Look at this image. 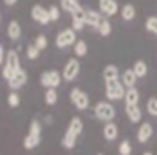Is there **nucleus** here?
<instances>
[{"mask_svg":"<svg viewBox=\"0 0 157 155\" xmlns=\"http://www.w3.org/2000/svg\"><path fill=\"white\" fill-rule=\"evenodd\" d=\"M84 26H86V9H78V11H75L71 15V28L75 32H78Z\"/></svg>","mask_w":157,"mask_h":155,"instance_id":"f8f14e48","label":"nucleus"},{"mask_svg":"<svg viewBox=\"0 0 157 155\" xmlns=\"http://www.w3.org/2000/svg\"><path fill=\"white\" fill-rule=\"evenodd\" d=\"M120 15H122L124 21H133V19L136 17V9H135L133 4H124L122 9H120Z\"/></svg>","mask_w":157,"mask_h":155,"instance_id":"4be33fe9","label":"nucleus"},{"mask_svg":"<svg viewBox=\"0 0 157 155\" xmlns=\"http://www.w3.org/2000/svg\"><path fill=\"white\" fill-rule=\"evenodd\" d=\"M125 114L131 123H140L142 120V110L139 108V105H125Z\"/></svg>","mask_w":157,"mask_h":155,"instance_id":"dca6fc26","label":"nucleus"},{"mask_svg":"<svg viewBox=\"0 0 157 155\" xmlns=\"http://www.w3.org/2000/svg\"><path fill=\"white\" fill-rule=\"evenodd\" d=\"M17 2H19V0H4V4H6V6H15Z\"/></svg>","mask_w":157,"mask_h":155,"instance_id":"c9c22d12","label":"nucleus"},{"mask_svg":"<svg viewBox=\"0 0 157 155\" xmlns=\"http://www.w3.org/2000/svg\"><path fill=\"white\" fill-rule=\"evenodd\" d=\"M69 99H71V103L75 105L77 110H86L88 105H90L88 93H84L81 88H73V90L69 92Z\"/></svg>","mask_w":157,"mask_h":155,"instance_id":"0eeeda50","label":"nucleus"},{"mask_svg":"<svg viewBox=\"0 0 157 155\" xmlns=\"http://www.w3.org/2000/svg\"><path fill=\"white\" fill-rule=\"evenodd\" d=\"M49 17H51V23H54V21L60 19V9H58V6H51L49 8Z\"/></svg>","mask_w":157,"mask_h":155,"instance_id":"72a5a7b5","label":"nucleus"},{"mask_svg":"<svg viewBox=\"0 0 157 155\" xmlns=\"http://www.w3.org/2000/svg\"><path fill=\"white\" fill-rule=\"evenodd\" d=\"M97 32H99L103 37L110 36V32H112V25H110V21H109V17H103V21L99 23V26H97Z\"/></svg>","mask_w":157,"mask_h":155,"instance_id":"b1692460","label":"nucleus"},{"mask_svg":"<svg viewBox=\"0 0 157 155\" xmlns=\"http://www.w3.org/2000/svg\"><path fill=\"white\" fill-rule=\"evenodd\" d=\"M0 21H2V13H0Z\"/></svg>","mask_w":157,"mask_h":155,"instance_id":"4c0bfd02","label":"nucleus"},{"mask_svg":"<svg viewBox=\"0 0 157 155\" xmlns=\"http://www.w3.org/2000/svg\"><path fill=\"white\" fill-rule=\"evenodd\" d=\"M120 77V71L114 64H109L103 67V81H112V79H118Z\"/></svg>","mask_w":157,"mask_h":155,"instance_id":"412c9836","label":"nucleus"},{"mask_svg":"<svg viewBox=\"0 0 157 155\" xmlns=\"http://www.w3.org/2000/svg\"><path fill=\"white\" fill-rule=\"evenodd\" d=\"M62 9L73 15L75 11H78V9H82V6L78 4L77 0H62Z\"/></svg>","mask_w":157,"mask_h":155,"instance_id":"5701e85b","label":"nucleus"},{"mask_svg":"<svg viewBox=\"0 0 157 155\" xmlns=\"http://www.w3.org/2000/svg\"><path fill=\"white\" fill-rule=\"evenodd\" d=\"M133 71H135V75L139 77H146L148 75V66H146V62L144 60H136L135 62V66H133Z\"/></svg>","mask_w":157,"mask_h":155,"instance_id":"393cba45","label":"nucleus"},{"mask_svg":"<svg viewBox=\"0 0 157 155\" xmlns=\"http://www.w3.org/2000/svg\"><path fill=\"white\" fill-rule=\"evenodd\" d=\"M120 77H122V82H124V86H125V88H133V86L136 84V79H139V77L135 75V71H133V69H125Z\"/></svg>","mask_w":157,"mask_h":155,"instance_id":"aec40b11","label":"nucleus"},{"mask_svg":"<svg viewBox=\"0 0 157 155\" xmlns=\"http://www.w3.org/2000/svg\"><path fill=\"white\" fill-rule=\"evenodd\" d=\"M78 73H81V64H78V60H75V58H71V60H67V64L64 66V71H62V77H64V81L71 82L75 81Z\"/></svg>","mask_w":157,"mask_h":155,"instance_id":"1a4fd4ad","label":"nucleus"},{"mask_svg":"<svg viewBox=\"0 0 157 155\" xmlns=\"http://www.w3.org/2000/svg\"><path fill=\"white\" fill-rule=\"evenodd\" d=\"M94 114H95L97 120H101V122L107 123V122L114 120L116 110H114V107L109 101H99V103H95V107H94Z\"/></svg>","mask_w":157,"mask_h":155,"instance_id":"39448f33","label":"nucleus"},{"mask_svg":"<svg viewBox=\"0 0 157 155\" xmlns=\"http://www.w3.org/2000/svg\"><path fill=\"white\" fill-rule=\"evenodd\" d=\"M97 155H103V153H97Z\"/></svg>","mask_w":157,"mask_h":155,"instance_id":"58836bf2","label":"nucleus"},{"mask_svg":"<svg viewBox=\"0 0 157 155\" xmlns=\"http://www.w3.org/2000/svg\"><path fill=\"white\" fill-rule=\"evenodd\" d=\"M39 52H41V51H39V49H37L34 43L26 47V56H28V60H36V58L39 56Z\"/></svg>","mask_w":157,"mask_h":155,"instance_id":"473e14b6","label":"nucleus"},{"mask_svg":"<svg viewBox=\"0 0 157 155\" xmlns=\"http://www.w3.org/2000/svg\"><path fill=\"white\" fill-rule=\"evenodd\" d=\"M34 45H36L39 51H45V49H47V45H49V40H47V36H43V34L36 36V40H34Z\"/></svg>","mask_w":157,"mask_h":155,"instance_id":"c85d7f7f","label":"nucleus"},{"mask_svg":"<svg viewBox=\"0 0 157 155\" xmlns=\"http://www.w3.org/2000/svg\"><path fill=\"white\" fill-rule=\"evenodd\" d=\"M103 137H105V140H109V142L116 140V137H118V125H116L114 122H107V123H105V127H103Z\"/></svg>","mask_w":157,"mask_h":155,"instance_id":"a211bd4d","label":"nucleus"},{"mask_svg":"<svg viewBox=\"0 0 157 155\" xmlns=\"http://www.w3.org/2000/svg\"><path fill=\"white\" fill-rule=\"evenodd\" d=\"M75 43H77V34H75L73 28H66L56 36V47L58 49H67Z\"/></svg>","mask_w":157,"mask_h":155,"instance_id":"6e6552de","label":"nucleus"},{"mask_svg":"<svg viewBox=\"0 0 157 155\" xmlns=\"http://www.w3.org/2000/svg\"><path fill=\"white\" fill-rule=\"evenodd\" d=\"M39 144H41V123H39L37 120H32L30 129H28V134H26L25 140H23V146L26 149H34Z\"/></svg>","mask_w":157,"mask_h":155,"instance_id":"7ed1b4c3","label":"nucleus"},{"mask_svg":"<svg viewBox=\"0 0 157 155\" xmlns=\"http://www.w3.org/2000/svg\"><path fill=\"white\" fill-rule=\"evenodd\" d=\"M139 99H140V93H139V90H136L135 86L125 90V95H124L125 105H139Z\"/></svg>","mask_w":157,"mask_h":155,"instance_id":"6ab92c4d","label":"nucleus"},{"mask_svg":"<svg viewBox=\"0 0 157 155\" xmlns=\"http://www.w3.org/2000/svg\"><path fill=\"white\" fill-rule=\"evenodd\" d=\"M151 134H153L151 123L144 122V123H140V127H139V133H136V140H139L140 144H144V142H148V140L151 138Z\"/></svg>","mask_w":157,"mask_h":155,"instance_id":"4468645a","label":"nucleus"},{"mask_svg":"<svg viewBox=\"0 0 157 155\" xmlns=\"http://www.w3.org/2000/svg\"><path fill=\"white\" fill-rule=\"evenodd\" d=\"M142 155H153V153H151V151H144Z\"/></svg>","mask_w":157,"mask_h":155,"instance_id":"e433bc0d","label":"nucleus"},{"mask_svg":"<svg viewBox=\"0 0 157 155\" xmlns=\"http://www.w3.org/2000/svg\"><path fill=\"white\" fill-rule=\"evenodd\" d=\"M21 25H19V21H10L8 23V37L11 41H17V40H21Z\"/></svg>","mask_w":157,"mask_h":155,"instance_id":"f3484780","label":"nucleus"},{"mask_svg":"<svg viewBox=\"0 0 157 155\" xmlns=\"http://www.w3.org/2000/svg\"><path fill=\"white\" fill-rule=\"evenodd\" d=\"M6 52H8V51H4V47L0 45V66H2V64H4V60H6Z\"/></svg>","mask_w":157,"mask_h":155,"instance_id":"f704fd0d","label":"nucleus"},{"mask_svg":"<svg viewBox=\"0 0 157 155\" xmlns=\"http://www.w3.org/2000/svg\"><path fill=\"white\" fill-rule=\"evenodd\" d=\"M56 101H58V92L54 88H47V92H45V103L47 105H56Z\"/></svg>","mask_w":157,"mask_h":155,"instance_id":"cd10ccee","label":"nucleus"},{"mask_svg":"<svg viewBox=\"0 0 157 155\" xmlns=\"http://www.w3.org/2000/svg\"><path fill=\"white\" fill-rule=\"evenodd\" d=\"M103 21V15L99 9H86V25L92 28H97L99 23Z\"/></svg>","mask_w":157,"mask_h":155,"instance_id":"2eb2a0df","label":"nucleus"},{"mask_svg":"<svg viewBox=\"0 0 157 155\" xmlns=\"http://www.w3.org/2000/svg\"><path fill=\"white\" fill-rule=\"evenodd\" d=\"M131 151H133L131 142L129 140H122L120 146H118V153H120V155H131Z\"/></svg>","mask_w":157,"mask_h":155,"instance_id":"7c9ffc66","label":"nucleus"},{"mask_svg":"<svg viewBox=\"0 0 157 155\" xmlns=\"http://www.w3.org/2000/svg\"><path fill=\"white\" fill-rule=\"evenodd\" d=\"M73 51H75V54H77V56H84V54L88 52V45H86V41L77 40V43L73 45Z\"/></svg>","mask_w":157,"mask_h":155,"instance_id":"bb28decb","label":"nucleus"},{"mask_svg":"<svg viewBox=\"0 0 157 155\" xmlns=\"http://www.w3.org/2000/svg\"><path fill=\"white\" fill-rule=\"evenodd\" d=\"M30 15H32L34 21H36V23H39V25H49V23H51V17H49V8H43V6H39V4L32 6Z\"/></svg>","mask_w":157,"mask_h":155,"instance_id":"9d476101","label":"nucleus"},{"mask_svg":"<svg viewBox=\"0 0 157 155\" xmlns=\"http://www.w3.org/2000/svg\"><path fill=\"white\" fill-rule=\"evenodd\" d=\"M8 105H10L11 108H17L19 105H21V97H19L17 92H11V93L8 95Z\"/></svg>","mask_w":157,"mask_h":155,"instance_id":"2f4dec72","label":"nucleus"},{"mask_svg":"<svg viewBox=\"0 0 157 155\" xmlns=\"http://www.w3.org/2000/svg\"><path fill=\"white\" fill-rule=\"evenodd\" d=\"M144 26H146V30H148L150 34L157 36V15L148 17V19H146V23H144Z\"/></svg>","mask_w":157,"mask_h":155,"instance_id":"a878e982","label":"nucleus"},{"mask_svg":"<svg viewBox=\"0 0 157 155\" xmlns=\"http://www.w3.org/2000/svg\"><path fill=\"white\" fill-rule=\"evenodd\" d=\"M125 86L120 79H112V81H105V93L110 101H118V99H124L125 95Z\"/></svg>","mask_w":157,"mask_h":155,"instance_id":"20e7f679","label":"nucleus"},{"mask_svg":"<svg viewBox=\"0 0 157 155\" xmlns=\"http://www.w3.org/2000/svg\"><path fill=\"white\" fill-rule=\"evenodd\" d=\"M146 110L150 116H153V118H157V97H150L148 103H146Z\"/></svg>","mask_w":157,"mask_h":155,"instance_id":"c756f323","label":"nucleus"},{"mask_svg":"<svg viewBox=\"0 0 157 155\" xmlns=\"http://www.w3.org/2000/svg\"><path fill=\"white\" fill-rule=\"evenodd\" d=\"M99 11L105 17H112L118 13V2L116 0H99Z\"/></svg>","mask_w":157,"mask_h":155,"instance_id":"ddd939ff","label":"nucleus"},{"mask_svg":"<svg viewBox=\"0 0 157 155\" xmlns=\"http://www.w3.org/2000/svg\"><path fill=\"white\" fill-rule=\"evenodd\" d=\"M26 81H28V75H26V71L21 67V69H19V71L11 77V79L8 81V84H10V88H11V90H19L21 86H25V84H26Z\"/></svg>","mask_w":157,"mask_h":155,"instance_id":"9b49d317","label":"nucleus"},{"mask_svg":"<svg viewBox=\"0 0 157 155\" xmlns=\"http://www.w3.org/2000/svg\"><path fill=\"white\" fill-rule=\"evenodd\" d=\"M62 73H58L54 69H49V71H43L41 77H39V82H41V86L45 88H58L62 82Z\"/></svg>","mask_w":157,"mask_h":155,"instance_id":"423d86ee","label":"nucleus"},{"mask_svg":"<svg viewBox=\"0 0 157 155\" xmlns=\"http://www.w3.org/2000/svg\"><path fill=\"white\" fill-rule=\"evenodd\" d=\"M19 69H21L19 52H17V51H8V52H6V60H4V64H2V77H4L6 81H10Z\"/></svg>","mask_w":157,"mask_h":155,"instance_id":"f03ea898","label":"nucleus"},{"mask_svg":"<svg viewBox=\"0 0 157 155\" xmlns=\"http://www.w3.org/2000/svg\"><path fill=\"white\" fill-rule=\"evenodd\" d=\"M82 129H84L82 120L78 118V116H75V118L69 122V125H67V129H66V133H64V137H62V148H64V149H73L75 144H77L78 134L82 133Z\"/></svg>","mask_w":157,"mask_h":155,"instance_id":"f257e3e1","label":"nucleus"}]
</instances>
